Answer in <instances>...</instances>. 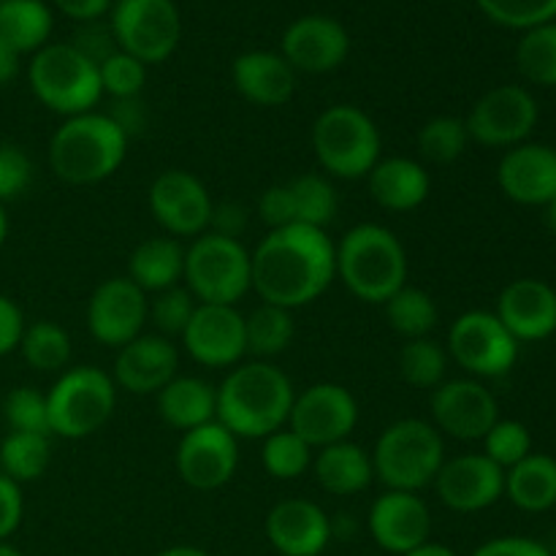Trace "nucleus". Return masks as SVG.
Segmentation results:
<instances>
[{
    "label": "nucleus",
    "mask_w": 556,
    "mask_h": 556,
    "mask_svg": "<svg viewBox=\"0 0 556 556\" xmlns=\"http://www.w3.org/2000/svg\"><path fill=\"white\" fill-rule=\"evenodd\" d=\"M253 291L264 304L307 307L337 280V250L324 228H271L250 253Z\"/></svg>",
    "instance_id": "f257e3e1"
},
{
    "label": "nucleus",
    "mask_w": 556,
    "mask_h": 556,
    "mask_svg": "<svg viewBox=\"0 0 556 556\" xmlns=\"http://www.w3.org/2000/svg\"><path fill=\"white\" fill-rule=\"evenodd\" d=\"M0 556H25L16 546H11L9 541H0Z\"/></svg>",
    "instance_id": "bf43d9fd"
},
{
    "label": "nucleus",
    "mask_w": 556,
    "mask_h": 556,
    "mask_svg": "<svg viewBox=\"0 0 556 556\" xmlns=\"http://www.w3.org/2000/svg\"><path fill=\"white\" fill-rule=\"evenodd\" d=\"M497 182L516 204L546 206L556 195V150L546 144L510 147L497 166Z\"/></svg>",
    "instance_id": "a878e982"
},
{
    "label": "nucleus",
    "mask_w": 556,
    "mask_h": 556,
    "mask_svg": "<svg viewBox=\"0 0 556 556\" xmlns=\"http://www.w3.org/2000/svg\"><path fill=\"white\" fill-rule=\"evenodd\" d=\"M179 372V351L168 337L139 334L114 358L112 380L128 394L147 396L166 389Z\"/></svg>",
    "instance_id": "5701e85b"
},
{
    "label": "nucleus",
    "mask_w": 556,
    "mask_h": 556,
    "mask_svg": "<svg viewBox=\"0 0 556 556\" xmlns=\"http://www.w3.org/2000/svg\"><path fill=\"white\" fill-rule=\"evenodd\" d=\"M185 277V248L174 237L144 239L128 258V280L144 293H161Z\"/></svg>",
    "instance_id": "7c9ffc66"
},
{
    "label": "nucleus",
    "mask_w": 556,
    "mask_h": 556,
    "mask_svg": "<svg viewBox=\"0 0 556 556\" xmlns=\"http://www.w3.org/2000/svg\"><path fill=\"white\" fill-rule=\"evenodd\" d=\"M546 223H548V228L556 233V195L546 204Z\"/></svg>",
    "instance_id": "13d9d810"
},
{
    "label": "nucleus",
    "mask_w": 556,
    "mask_h": 556,
    "mask_svg": "<svg viewBox=\"0 0 556 556\" xmlns=\"http://www.w3.org/2000/svg\"><path fill=\"white\" fill-rule=\"evenodd\" d=\"M500 421V405L492 391L476 378L443 380L432 391V424L454 440H483Z\"/></svg>",
    "instance_id": "f3484780"
},
{
    "label": "nucleus",
    "mask_w": 556,
    "mask_h": 556,
    "mask_svg": "<svg viewBox=\"0 0 556 556\" xmlns=\"http://www.w3.org/2000/svg\"><path fill=\"white\" fill-rule=\"evenodd\" d=\"M467 134L483 147H519L538 125V103L525 87L503 85L476 101L465 119Z\"/></svg>",
    "instance_id": "4468645a"
},
{
    "label": "nucleus",
    "mask_w": 556,
    "mask_h": 556,
    "mask_svg": "<svg viewBox=\"0 0 556 556\" xmlns=\"http://www.w3.org/2000/svg\"><path fill=\"white\" fill-rule=\"evenodd\" d=\"M472 556H552L543 543L530 541V538H494V541L483 543L476 548Z\"/></svg>",
    "instance_id": "3c124183"
},
{
    "label": "nucleus",
    "mask_w": 556,
    "mask_h": 556,
    "mask_svg": "<svg viewBox=\"0 0 556 556\" xmlns=\"http://www.w3.org/2000/svg\"><path fill=\"white\" fill-rule=\"evenodd\" d=\"M101 71V87L117 101H130L139 98V92L147 85V65L141 60L130 58L128 52H112L98 63Z\"/></svg>",
    "instance_id": "c03bdc74"
},
{
    "label": "nucleus",
    "mask_w": 556,
    "mask_h": 556,
    "mask_svg": "<svg viewBox=\"0 0 556 556\" xmlns=\"http://www.w3.org/2000/svg\"><path fill=\"white\" fill-rule=\"evenodd\" d=\"M266 541L280 556H320L334 535V525L313 500L291 497L266 514Z\"/></svg>",
    "instance_id": "4be33fe9"
},
{
    "label": "nucleus",
    "mask_w": 556,
    "mask_h": 556,
    "mask_svg": "<svg viewBox=\"0 0 556 556\" xmlns=\"http://www.w3.org/2000/svg\"><path fill=\"white\" fill-rule=\"evenodd\" d=\"M367 527L372 541L389 554H407L413 548L429 543L432 532V514L429 505L413 492H391L386 489L372 503L367 516Z\"/></svg>",
    "instance_id": "412c9836"
},
{
    "label": "nucleus",
    "mask_w": 556,
    "mask_h": 556,
    "mask_svg": "<svg viewBox=\"0 0 556 556\" xmlns=\"http://www.w3.org/2000/svg\"><path fill=\"white\" fill-rule=\"evenodd\" d=\"M383 139L364 109L337 103L313 123V152L320 168L337 179H364L380 161Z\"/></svg>",
    "instance_id": "0eeeda50"
},
{
    "label": "nucleus",
    "mask_w": 556,
    "mask_h": 556,
    "mask_svg": "<svg viewBox=\"0 0 556 556\" xmlns=\"http://www.w3.org/2000/svg\"><path fill=\"white\" fill-rule=\"evenodd\" d=\"M20 74V54L0 38V85H9Z\"/></svg>",
    "instance_id": "864d4df0"
},
{
    "label": "nucleus",
    "mask_w": 556,
    "mask_h": 556,
    "mask_svg": "<svg viewBox=\"0 0 556 556\" xmlns=\"http://www.w3.org/2000/svg\"><path fill=\"white\" fill-rule=\"evenodd\" d=\"M516 63L535 85L556 87V25L546 22L527 30L516 49Z\"/></svg>",
    "instance_id": "ea45409f"
},
{
    "label": "nucleus",
    "mask_w": 556,
    "mask_h": 556,
    "mask_svg": "<svg viewBox=\"0 0 556 556\" xmlns=\"http://www.w3.org/2000/svg\"><path fill=\"white\" fill-rule=\"evenodd\" d=\"M150 212L172 237H201L210 231L212 195L195 174L182 168L161 172L150 185Z\"/></svg>",
    "instance_id": "dca6fc26"
},
{
    "label": "nucleus",
    "mask_w": 556,
    "mask_h": 556,
    "mask_svg": "<svg viewBox=\"0 0 556 556\" xmlns=\"http://www.w3.org/2000/svg\"><path fill=\"white\" fill-rule=\"evenodd\" d=\"M5 237H9V215H5V204H0V248L5 244Z\"/></svg>",
    "instance_id": "4d7b16f0"
},
{
    "label": "nucleus",
    "mask_w": 556,
    "mask_h": 556,
    "mask_svg": "<svg viewBox=\"0 0 556 556\" xmlns=\"http://www.w3.org/2000/svg\"><path fill=\"white\" fill-rule=\"evenodd\" d=\"M157 416L179 432H190L217 418V389L204 378L177 375L166 389L157 391Z\"/></svg>",
    "instance_id": "c756f323"
},
{
    "label": "nucleus",
    "mask_w": 556,
    "mask_h": 556,
    "mask_svg": "<svg viewBox=\"0 0 556 556\" xmlns=\"http://www.w3.org/2000/svg\"><path fill=\"white\" fill-rule=\"evenodd\" d=\"M52 459L49 434L9 432L0 443V472L14 483H30L47 472Z\"/></svg>",
    "instance_id": "f704fd0d"
},
{
    "label": "nucleus",
    "mask_w": 556,
    "mask_h": 556,
    "mask_svg": "<svg viewBox=\"0 0 556 556\" xmlns=\"http://www.w3.org/2000/svg\"><path fill=\"white\" fill-rule=\"evenodd\" d=\"M179 340L195 364L210 369L237 367L248 356L244 315L228 304H199Z\"/></svg>",
    "instance_id": "6ab92c4d"
},
{
    "label": "nucleus",
    "mask_w": 556,
    "mask_h": 556,
    "mask_svg": "<svg viewBox=\"0 0 556 556\" xmlns=\"http://www.w3.org/2000/svg\"><path fill=\"white\" fill-rule=\"evenodd\" d=\"M150 320V299L128 277H109L92 291L87 302V329L92 340L106 348H123L139 334Z\"/></svg>",
    "instance_id": "2eb2a0df"
},
{
    "label": "nucleus",
    "mask_w": 556,
    "mask_h": 556,
    "mask_svg": "<svg viewBox=\"0 0 556 556\" xmlns=\"http://www.w3.org/2000/svg\"><path fill=\"white\" fill-rule=\"evenodd\" d=\"M483 14L497 25L532 30L556 16V0H476Z\"/></svg>",
    "instance_id": "37998d69"
},
{
    "label": "nucleus",
    "mask_w": 556,
    "mask_h": 556,
    "mask_svg": "<svg viewBox=\"0 0 556 556\" xmlns=\"http://www.w3.org/2000/svg\"><path fill=\"white\" fill-rule=\"evenodd\" d=\"M128 155V134L112 114L65 117L49 139V166L68 185H96L112 177Z\"/></svg>",
    "instance_id": "7ed1b4c3"
},
{
    "label": "nucleus",
    "mask_w": 556,
    "mask_h": 556,
    "mask_svg": "<svg viewBox=\"0 0 556 556\" xmlns=\"http://www.w3.org/2000/svg\"><path fill=\"white\" fill-rule=\"evenodd\" d=\"M351 52L348 30L331 16H302L282 33V58L293 71L304 74H329L340 68Z\"/></svg>",
    "instance_id": "b1692460"
},
{
    "label": "nucleus",
    "mask_w": 556,
    "mask_h": 556,
    "mask_svg": "<svg viewBox=\"0 0 556 556\" xmlns=\"http://www.w3.org/2000/svg\"><path fill=\"white\" fill-rule=\"evenodd\" d=\"M505 494L516 508L527 514H543L556 505V459L546 454H530L505 470Z\"/></svg>",
    "instance_id": "2f4dec72"
},
{
    "label": "nucleus",
    "mask_w": 556,
    "mask_h": 556,
    "mask_svg": "<svg viewBox=\"0 0 556 556\" xmlns=\"http://www.w3.org/2000/svg\"><path fill=\"white\" fill-rule=\"evenodd\" d=\"M185 288L199 304H233L253 291L250 250L239 239L206 231L185 250Z\"/></svg>",
    "instance_id": "6e6552de"
},
{
    "label": "nucleus",
    "mask_w": 556,
    "mask_h": 556,
    "mask_svg": "<svg viewBox=\"0 0 556 556\" xmlns=\"http://www.w3.org/2000/svg\"><path fill=\"white\" fill-rule=\"evenodd\" d=\"M358 424V402L345 386L315 383L296 394L288 416V429L296 432L309 448L351 440Z\"/></svg>",
    "instance_id": "f8f14e48"
},
{
    "label": "nucleus",
    "mask_w": 556,
    "mask_h": 556,
    "mask_svg": "<svg viewBox=\"0 0 556 556\" xmlns=\"http://www.w3.org/2000/svg\"><path fill=\"white\" fill-rule=\"evenodd\" d=\"M340 210V195L334 185L320 174H302L288 182L271 185L258 199L261 220L271 228L286 226H329Z\"/></svg>",
    "instance_id": "ddd939ff"
},
{
    "label": "nucleus",
    "mask_w": 556,
    "mask_h": 556,
    "mask_svg": "<svg viewBox=\"0 0 556 556\" xmlns=\"http://www.w3.org/2000/svg\"><path fill=\"white\" fill-rule=\"evenodd\" d=\"M233 87L255 106H286L296 92V71L282 54L255 49L244 52L231 65Z\"/></svg>",
    "instance_id": "bb28decb"
},
{
    "label": "nucleus",
    "mask_w": 556,
    "mask_h": 556,
    "mask_svg": "<svg viewBox=\"0 0 556 556\" xmlns=\"http://www.w3.org/2000/svg\"><path fill=\"white\" fill-rule=\"evenodd\" d=\"M52 33V11L41 0H3L0 3V38L16 54L47 47Z\"/></svg>",
    "instance_id": "473e14b6"
},
{
    "label": "nucleus",
    "mask_w": 556,
    "mask_h": 556,
    "mask_svg": "<svg viewBox=\"0 0 556 556\" xmlns=\"http://www.w3.org/2000/svg\"><path fill=\"white\" fill-rule=\"evenodd\" d=\"M33 182V161L22 147L0 144V204L20 199Z\"/></svg>",
    "instance_id": "de8ad7c7"
},
{
    "label": "nucleus",
    "mask_w": 556,
    "mask_h": 556,
    "mask_svg": "<svg viewBox=\"0 0 556 556\" xmlns=\"http://www.w3.org/2000/svg\"><path fill=\"white\" fill-rule=\"evenodd\" d=\"M313 451L315 448H309L296 432L282 427L264 438L261 462H264V470L277 481H296L313 467Z\"/></svg>",
    "instance_id": "58836bf2"
},
{
    "label": "nucleus",
    "mask_w": 556,
    "mask_h": 556,
    "mask_svg": "<svg viewBox=\"0 0 556 556\" xmlns=\"http://www.w3.org/2000/svg\"><path fill=\"white\" fill-rule=\"evenodd\" d=\"M195 307H199V302L193 299V293L182 286H174L168 291L155 293V299L150 302V320L157 334L172 340V337H182Z\"/></svg>",
    "instance_id": "a18cd8bd"
},
{
    "label": "nucleus",
    "mask_w": 556,
    "mask_h": 556,
    "mask_svg": "<svg viewBox=\"0 0 556 556\" xmlns=\"http://www.w3.org/2000/svg\"><path fill=\"white\" fill-rule=\"evenodd\" d=\"M22 516H25L22 486L0 472V541H9L20 530Z\"/></svg>",
    "instance_id": "09e8293b"
},
{
    "label": "nucleus",
    "mask_w": 556,
    "mask_h": 556,
    "mask_svg": "<svg viewBox=\"0 0 556 556\" xmlns=\"http://www.w3.org/2000/svg\"><path fill=\"white\" fill-rule=\"evenodd\" d=\"M27 81L33 96L63 117L96 112L103 96L98 63L74 43H47L38 49L27 68Z\"/></svg>",
    "instance_id": "423d86ee"
},
{
    "label": "nucleus",
    "mask_w": 556,
    "mask_h": 556,
    "mask_svg": "<svg viewBox=\"0 0 556 556\" xmlns=\"http://www.w3.org/2000/svg\"><path fill=\"white\" fill-rule=\"evenodd\" d=\"M432 486L445 508L478 514L505 494V470L486 454H462L443 462Z\"/></svg>",
    "instance_id": "aec40b11"
},
{
    "label": "nucleus",
    "mask_w": 556,
    "mask_h": 556,
    "mask_svg": "<svg viewBox=\"0 0 556 556\" xmlns=\"http://www.w3.org/2000/svg\"><path fill=\"white\" fill-rule=\"evenodd\" d=\"M60 11L71 20H79V22H92L98 16H103L112 5V0H54Z\"/></svg>",
    "instance_id": "603ef678"
},
{
    "label": "nucleus",
    "mask_w": 556,
    "mask_h": 556,
    "mask_svg": "<svg viewBox=\"0 0 556 556\" xmlns=\"http://www.w3.org/2000/svg\"><path fill=\"white\" fill-rule=\"evenodd\" d=\"M448 372V351L440 342L421 337L407 340L400 351V375L413 389H438Z\"/></svg>",
    "instance_id": "4c0bfd02"
},
{
    "label": "nucleus",
    "mask_w": 556,
    "mask_h": 556,
    "mask_svg": "<svg viewBox=\"0 0 556 556\" xmlns=\"http://www.w3.org/2000/svg\"><path fill=\"white\" fill-rule=\"evenodd\" d=\"M375 478L391 492H424L445 462L443 434L424 418H400L380 432L372 448Z\"/></svg>",
    "instance_id": "39448f33"
},
{
    "label": "nucleus",
    "mask_w": 556,
    "mask_h": 556,
    "mask_svg": "<svg viewBox=\"0 0 556 556\" xmlns=\"http://www.w3.org/2000/svg\"><path fill=\"white\" fill-rule=\"evenodd\" d=\"M16 351L36 372H63L71 362V337L54 320H36L25 326Z\"/></svg>",
    "instance_id": "c9c22d12"
},
{
    "label": "nucleus",
    "mask_w": 556,
    "mask_h": 556,
    "mask_svg": "<svg viewBox=\"0 0 556 556\" xmlns=\"http://www.w3.org/2000/svg\"><path fill=\"white\" fill-rule=\"evenodd\" d=\"M402 556H459L456 552H451L448 546H443V543H424V546L413 548V552L402 554Z\"/></svg>",
    "instance_id": "5fc2aeb1"
},
{
    "label": "nucleus",
    "mask_w": 556,
    "mask_h": 556,
    "mask_svg": "<svg viewBox=\"0 0 556 556\" xmlns=\"http://www.w3.org/2000/svg\"><path fill=\"white\" fill-rule=\"evenodd\" d=\"M448 356L472 378H503L519 358V342L486 309L462 313L448 329Z\"/></svg>",
    "instance_id": "9b49d317"
},
{
    "label": "nucleus",
    "mask_w": 556,
    "mask_h": 556,
    "mask_svg": "<svg viewBox=\"0 0 556 556\" xmlns=\"http://www.w3.org/2000/svg\"><path fill=\"white\" fill-rule=\"evenodd\" d=\"M313 472L318 486L334 497L362 494L375 481L372 456L353 440L318 448V454L313 456Z\"/></svg>",
    "instance_id": "c85d7f7f"
},
{
    "label": "nucleus",
    "mask_w": 556,
    "mask_h": 556,
    "mask_svg": "<svg viewBox=\"0 0 556 556\" xmlns=\"http://www.w3.org/2000/svg\"><path fill=\"white\" fill-rule=\"evenodd\" d=\"M291 378L269 362L237 364L217 386V421L237 440H264L282 429L291 416Z\"/></svg>",
    "instance_id": "f03ea898"
},
{
    "label": "nucleus",
    "mask_w": 556,
    "mask_h": 556,
    "mask_svg": "<svg viewBox=\"0 0 556 556\" xmlns=\"http://www.w3.org/2000/svg\"><path fill=\"white\" fill-rule=\"evenodd\" d=\"M112 36L119 52L155 65L174 54L182 22L174 0H117L112 9Z\"/></svg>",
    "instance_id": "9d476101"
},
{
    "label": "nucleus",
    "mask_w": 556,
    "mask_h": 556,
    "mask_svg": "<svg viewBox=\"0 0 556 556\" xmlns=\"http://www.w3.org/2000/svg\"><path fill=\"white\" fill-rule=\"evenodd\" d=\"M293 337H296V324H293L291 309L261 302L244 318V345H248L250 356H255L258 362L286 353Z\"/></svg>",
    "instance_id": "72a5a7b5"
},
{
    "label": "nucleus",
    "mask_w": 556,
    "mask_h": 556,
    "mask_svg": "<svg viewBox=\"0 0 556 556\" xmlns=\"http://www.w3.org/2000/svg\"><path fill=\"white\" fill-rule=\"evenodd\" d=\"M367 188L375 204L389 212H413L429 199L432 177L427 166L413 157L391 155L380 157L367 174Z\"/></svg>",
    "instance_id": "cd10ccee"
},
{
    "label": "nucleus",
    "mask_w": 556,
    "mask_h": 556,
    "mask_svg": "<svg viewBox=\"0 0 556 556\" xmlns=\"http://www.w3.org/2000/svg\"><path fill=\"white\" fill-rule=\"evenodd\" d=\"M494 315L516 342L546 340L556 331V291L535 277H521L505 286Z\"/></svg>",
    "instance_id": "393cba45"
},
{
    "label": "nucleus",
    "mask_w": 556,
    "mask_h": 556,
    "mask_svg": "<svg viewBox=\"0 0 556 556\" xmlns=\"http://www.w3.org/2000/svg\"><path fill=\"white\" fill-rule=\"evenodd\" d=\"M386 318H389V326L396 334L405 337V342L421 340V337H429V331L438 326L440 309L424 288L402 286L386 302Z\"/></svg>",
    "instance_id": "e433bc0d"
},
{
    "label": "nucleus",
    "mask_w": 556,
    "mask_h": 556,
    "mask_svg": "<svg viewBox=\"0 0 556 556\" xmlns=\"http://www.w3.org/2000/svg\"><path fill=\"white\" fill-rule=\"evenodd\" d=\"M239 467V440L223 427L210 421L182 434L177 445V472L195 492H215L226 486Z\"/></svg>",
    "instance_id": "a211bd4d"
},
{
    "label": "nucleus",
    "mask_w": 556,
    "mask_h": 556,
    "mask_svg": "<svg viewBox=\"0 0 556 556\" xmlns=\"http://www.w3.org/2000/svg\"><path fill=\"white\" fill-rule=\"evenodd\" d=\"M49 429L63 440L96 434L117 407V383L101 367L81 364L60 372L47 394Z\"/></svg>",
    "instance_id": "1a4fd4ad"
},
{
    "label": "nucleus",
    "mask_w": 556,
    "mask_h": 556,
    "mask_svg": "<svg viewBox=\"0 0 556 556\" xmlns=\"http://www.w3.org/2000/svg\"><path fill=\"white\" fill-rule=\"evenodd\" d=\"M337 250V277L348 291L367 304H386L407 286V253L391 228L380 223H358Z\"/></svg>",
    "instance_id": "20e7f679"
},
{
    "label": "nucleus",
    "mask_w": 556,
    "mask_h": 556,
    "mask_svg": "<svg viewBox=\"0 0 556 556\" xmlns=\"http://www.w3.org/2000/svg\"><path fill=\"white\" fill-rule=\"evenodd\" d=\"M0 418H5L11 432H33V434H52L49 429V407L47 394L30 386H20L5 394L0 402Z\"/></svg>",
    "instance_id": "79ce46f5"
},
{
    "label": "nucleus",
    "mask_w": 556,
    "mask_h": 556,
    "mask_svg": "<svg viewBox=\"0 0 556 556\" xmlns=\"http://www.w3.org/2000/svg\"><path fill=\"white\" fill-rule=\"evenodd\" d=\"M25 315L16 307L14 299L0 293V358L20 348L22 331H25Z\"/></svg>",
    "instance_id": "8fccbe9b"
},
{
    "label": "nucleus",
    "mask_w": 556,
    "mask_h": 556,
    "mask_svg": "<svg viewBox=\"0 0 556 556\" xmlns=\"http://www.w3.org/2000/svg\"><path fill=\"white\" fill-rule=\"evenodd\" d=\"M157 556H210V554H206L204 548H195V546H172Z\"/></svg>",
    "instance_id": "6e6d98bb"
},
{
    "label": "nucleus",
    "mask_w": 556,
    "mask_h": 556,
    "mask_svg": "<svg viewBox=\"0 0 556 556\" xmlns=\"http://www.w3.org/2000/svg\"><path fill=\"white\" fill-rule=\"evenodd\" d=\"M467 144H470V134L462 117H432L424 123L418 130V150L427 161L440 163H454L465 155Z\"/></svg>",
    "instance_id": "a19ab883"
},
{
    "label": "nucleus",
    "mask_w": 556,
    "mask_h": 556,
    "mask_svg": "<svg viewBox=\"0 0 556 556\" xmlns=\"http://www.w3.org/2000/svg\"><path fill=\"white\" fill-rule=\"evenodd\" d=\"M483 454L503 470H510L532 454L530 429L521 421H497L483 438Z\"/></svg>",
    "instance_id": "49530a36"
}]
</instances>
